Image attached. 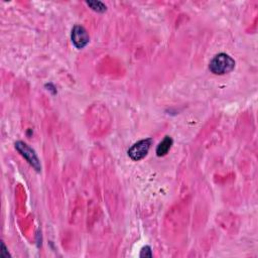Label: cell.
<instances>
[{
  "instance_id": "4",
  "label": "cell",
  "mask_w": 258,
  "mask_h": 258,
  "mask_svg": "<svg viewBox=\"0 0 258 258\" xmlns=\"http://www.w3.org/2000/svg\"><path fill=\"white\" fill-rule=\"evenodd\" d=\"M71 37H72L73 44L79 49L84 48L89 43V40H90L87 30L81 25L74 26V28L72 30Z\"/></svg>"
},
{
  "instance_id": "1",
  "label": "cell",
  "mask_w": 258,
  "mask_h": 258,
  "mask_svg": "<svg viewBox=\"0 0 258 258\" xmlns=\"http://www.w3.org/2000/svg\"><path fill=\"white\" fill-rule=\"evenodd\" d=\"M235 60L227 53H219L214 56L209 64L210 71L215 75H225L233 71Z\"/></svg>"
},
{
  "instance_id": "7",
  "label": "cell",
  "mask_w": 258,
  "mask_h": 258,
  "mask_svg": "<svg viewBox=\"0 0 258 258\" xmlns=\"http://www.w3.org/2000/svg\"><path fill=\"white\" fill-rule=\"evenodd\" d=\"M140 257H152V252L149 246H145L144 248H142L140 252Z\"/></svg>"
},
{
  "instance_id": "2",
  "label": "cell",
  "mask_w": 258,
  "mask_h": 258,
  "mask_svg": "<svg viewBox=\"0 0 258 258\" xmlns=\"http://www.w3.org/2000/svg\"><path fill=\"white\" fill-rule=\"evenodd\" d=\"M151 144H152L151 138H146V139L136 142L128 149L129 157L135 161H138V160L144 158L147 155Z\"/></svg>"
},
{
  "instance_id": "6",
  "label": "cell",
  "mask_w": 258,
  "mask_h": 258,
  "mask_svg": "<svg viewBox=\"0 0 258 258\" xmlns=\"http://www.w3.org/2000/svg\"><path fill=\"white\" fill-rule=\"evenodd\" d=\"M87 4L94 10L97 12H104L106 10V6L100 2V1H88Z\"/></svg>"
},
{
  "instance_id": "3",
  "label": "cell",
  "mask_w": 258,
  "mask_h": 258,
  "mask_svg": "<svg viewBox=\"0 0 258 258\" xmlns=\"http://www.w3.org/2000/svg\"><path fill=\"white\" fill-rule=\"evenodd\" d=\"M15 148L19 151V153L28 161V163L37 171L40 170V163L39 160L34 152L26 143L22 141H17L15 143Z\"/></svg>"
},
{
  "instance_id": "5",
  "label": "cell",
  "mask_w": 258,
  "mask_h": 258,
  "mask_svg": "<svg viewBox=\"0 0 258 258\" xmlns=\"http://www.w3.org/2000/svg\"><path fill=\"white\" fill-rule=\"evenodd\" d=\"M172 145V139L169 136H165L164 139L158 144L156 148V154L157 156H164L170 149Z\"/></svg>"
}]
</instances>
